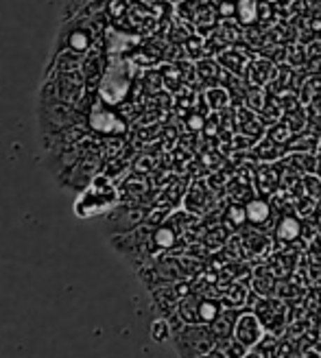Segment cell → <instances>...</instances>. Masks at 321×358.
I'll return each mask as SVG.
<instances>
[{
    "mask_svg": "<svg viewBox=\"0 0 321 358\" xmlns=\"http://www.w3.org/2000/svg\"><path fill=\"white\" fill-rule=\"evenodd\" d=\"M256 0H241L238 3V13L243 17V22H252L256 17Z\"/></svg>",
    "mask_w": 321,
    "mask_h": 358,
    "instance_id": "obj_4",
    "label": "cell"
},
{
    "mask_svg": "<svg viewBox=\"0 0 321 358\" xmlns=\"http://www.w3.org/2000/svg\"><path fill=\"white\" fill-rule=\"evenodd\" d=\"M118 203V194L105 177H94L75 201V212L81 219H90L97 214L112 210Z\"/></svg>",
    "mask_w": 321,
    "mask_h": 358,
    "instance_id": "obj_1",
    "label": "cell"
},
{
    "mask_svg": "<svg viewBox=\"0 0 321 358\" xmlns=\"http://www.w3.org/2000/svg\"><path fill=\"white\" fill-rule=\"evenodd\" d=\"M278 234L282 241H293L297 234H299V223L295 219H284L280 223V229H278Z\"/></svg>",
    "mask_w": 321,
    "mask_h": 358,
    "instance_id": "obj_3",
    "label": "cell"
},
{
    "mask_svg": "<svg viewBox=\"0 0 321 358\" xmlns=\"http://www.w3.org/2000/svg\"><path fill=\"white\" fill-rule=\"evenodd\" d=\"M245 217L252 221V223H262V221H266V217H269V206H266L264 201H252L247 206V210H245Z\"/></svg>",
    "mask_w": 321,
    "mask_h": 358,
    "instance_id": "obj_2",
    "label": "cell"
},
{
    "mask_svg": "<svg viewBox=\"0 0 321 358\" xmlns=\"http://www.w3.org/2000/svg\"><path fill=\"white\" fill-rule=\"evenodd\" d=\"M199 319L214 321V319H217V306H214L212 301H204L201 306H199Z\"/></svg>",
    "mask_w": 321,
    "mask_h": 358,
    "instance_id": "obj_5",
    "label": "cell"
}]
</instances>
